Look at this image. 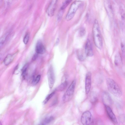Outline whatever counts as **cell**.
<instances>
[{"label":"cell","instance_id":"obj_8","mask_svg":"<svg viewBox=\"0 0 125 125\" xmlns=\"http://www.w3.org/2000/svg\"><path fill=\"white\" fill-rule=\"evenodd\" d=\"M102 98L104 106H110L112 104V100L108 93L106 92H104L102 94Z\"/></svg>","mask_w":125,"mask_h":125},{"label":"cell","instance_id":"obj_16","mask_svg":"<svg viewBox=\"0 0 125 125\" xmlns=\"http://www.w3.org/2000/svg\"><path fill=\"white\" fill-rule=\"evenodd\" d=\"M68 83L66 81H65L62 83L56 88V90L57 91H62L64 90L66 88Z\"/></svg>","mask_w":125,"mask_h":125},{"label":"cell","instance_id":"obj_17","mask_svg":"<svg viewBox=\"0 0 125 125\" xmlns=\"http://www.w3.org/2000/svg\"><path fill=\"white\" fill-rule=\"evenodd\" d=\"M115 64L117 66H119L121 64V59L120 56L119 54L116 55L115 57Z\"/></svg>","mask_w":125,"mask_h":125},{"label":"cell","instance_id":"obj_28","mask_svg":"<svg viewBox=\"0 0 125 125\" xmlns=\"http://www.w3.org/2000/svg\"><path fill=\"white\" fill-rule=\"evenodd\" d=\"M121 47L122 52L124 53V46L123 43L122 42L121 43Z\"/></svg>","mask_w":125,"mask_h":125},{"label":"cell","instance_id":"obj_6","mask_svg":"<svg viewBox=\"0 0 125 125\" xmlns=\"http://www.w3.org/2000/svg\"><path fill=\"white\" fill-rule=\"evenodd\" d=\"M47 77L49 87L50 89H52L55 81V75L52 66L50 67L48 70Z\"/></svg>","mask_w":125,"mask_h":125},{"label":"cell","instance_id":"obj_25","mask_svg":"<svg viewBox=\"0 0 125 125\" xmlns=\"http://www.w3.org/2000/svg\"><path fill=\"white\" fill-rule=\"evenodd\" d=\"M85 29L83 28H81L79 31V35L81 36L82 37L85 35Z\"/></svg>","mask_w":125,"mask_h":125},{"label":"cell","instance_id":"obj_24","mask_svg":"<svg viewBox=\"0 0 125 125\" xmlns=\"http://www.w3.org/2000/svg\"><path fill=\"white\" fill-rule=\"evenodd\" d=\"M53 119V117L52 116L47 117L45 119L44 122L46 124H48L52 121Z\"/></svg>","mask_w":125,"mask_h":125},{"label":"cell","instance_id":"obj_9","mask_svg":"<svg viewBox=\"0 0 125 125\" xmlns=\"http://www.w3.org/2000/svg\"><path fill=\"white\" fill-rule=\"evenodd\" d=\"M105 107L106 113L110 119L114 123L117 124L118 123L116 116L110 106L105 105Z\"/></svg>","mask_w":125,"mask_h":125},{"label":"cell","instance_id":"obj_3","mask_svg":"<svg viewBox=\"0 0 125 125\" xmlns=\"http://www.w3.org/2000/svg\"><path fill=\"white\" fill-rule=\"evenodd\" d=\"M82 3V2L80 0L75 1L72 3L66 16L67 21H69L73 18Z\"/></svg>","mask_w":125,"mask_h":125},{"label":"cell","instance_id":"obj_10","mask_svg":"<svg viewBox=\"0 0 125 125\" xmlns=\"http://www.w3.org/2000/svg\"><path fill=\"white\" fill-rule=\"evenodd\" d=\"M91 73L88 72L86 74L85 81V91L86 94H88L90 90L91 84Z\"/></svg>","mask_w":125,"mask_h":125},{"label":"cell","instance_id":"obj_19","mask_svg":"<svg viewBox=\"0 0 125 125\" xmlns=\"http://www.w3.org/2000/svg\"><path fill=\"white\" fill-rule=\"evenodd\" d=\"M28 67V64H26L24 66L21 70L22 76L23 78L24 79L25 78Z\"/></svg>","mask_w":125,"mask_h":125},{"label":"cell","instance_id":"obj_26","mask_svg":"<svg viewBox=\"0 0 125 125\" xmlns=\"http://www.w3.org/2000/svg\"><path fill=\"white\" fill-rule=\"evenodd\" d=\"M63 10H60L57 16V19L58 21H60L61 20L63 14Z\"/></svg>","mask_w":125,"mask_h":125},{"label":"cell","instance_id":"obj_22","mask_svg":"<svg viewBox=\"0 0 125 125\" xmlns=\"http://www.w3.org/2000/svg\"><path fill=\"white\" fill-rule=\"evenodd\" d=\"M29 33H27L25 35L23 39V42L25 44H26L29 41Z\"/></svg>","mask_w":125,"mask_h":125},{"label":"cell","instance_id":"obj_23","mask_svg":"<svg viewBox=\"0 0 125 125\" xmlns=\"http://www.w3.org/2000/svg\"><path fill=\"white\" fill-rule=\"evenodd\" d=\"M41 78V75H38L36 77L33 79L32 83L33 85L37 84L39 82Z\"/></svg>","mask_w":125,"mask_h":125},{"label":"cell","instance_id":"obj_21","mask_svg":"<svg viewBox=\"0 0 125 125\" xmlns=\"http://www.w3.org/2000/svg\"><path fill=\"white\" fill-rule=\"evenodd\" d=\"M55 93V92L53 91L50 94H49L43 101V104H46L54 94Z\"/></svg>","mask_w":125,"mask_h":125},{"label":"cell","instance_id":"obj_4","mask_svg":"<svg viewBox=\"0 0 125 125\" xmlns=\"http://www.w3.org/2000/svg\"><path fill=\"white\" fill-rule=\"evenodd\" d=\"M76 84L75 80H73L70 85L66 91L63 95L62 100L64 102L69 101L73 96Z\"/></svg>","mask_w":125,"mask_h":125},{"label":"cell","instance_id":"obj_27","mask_svg":"<svg viewBox=\"0 0 125 125\" xmlns=\"http://www.w3.org/2000/svg\"><path fill=\"white\" fill-rule=\"evenodd\" d=\"M38 56V54L36 53H35L33 56L32 60L33 61H34L37 58Z\"/></svg>","mask_w":125,"mask_h":125},{"label":"cell","instance_id":"obj_1","mask_svg":"<svg viewBox=\"0 0 125 125\" xmlns=\"http://www.w3.org/2000/svg\"><path fill=\"white\" fill-rule=\"evenodd\" d=\"M92 33L95 45L99 49L102 46V41L98 21L95 19L93 25Z\"/></svg>","mask_w":125,"mask_h":125},{"label":"cell","instance_id":"obj_15","mask_svg":"<svg viewBox=\"0 0 125 125\" xmlns=\"http://www.w3.org/2000/svg\"><path fill=\"white\" fill-rule=\"evenodd\" d=\"M10 32H7L3 35L0 38V49L3 45L8 37Z\"/></svg>","mask_w":125,"mask_h":125},{"label":"cell","instance_id":"obj_7","mask_svg":"<svg viewBox=\"0 0 125 125\" xmlns=\"http://www.w3.org/2000/svg\"><path fill=\"white\" fill-rule=\"evenodd\" d=\"M57 0H52L47 10V13L50 17H52L54 14L56 8Z\"/></svg>","mask_w":125,"mask_h":125},{"label":"cell","instance_id":"obj_20","mask_svg":"<svg viewBox=\"0 0 125 125\" xmlns=\"http://www.w3.org/2000/svg\"><path fill=\"white\" fill-rule=\"evenodd\" d=\"M71 1H72L71 0H66L65 1L63 2L60 9L64 10Z\"/></svg>","mask_w":125,"mask_h":125},{"label":"cell","instance_id":"obj_2","mask_svg":"<svg viewBox=\"0 0 125 125\" xmlns=\"http://www.w3.org/2000/svg\"><path fill=\"white\" fill-rule=\"evenodd\" d=\"M107 85L109 91L115 96L118 97L122 95L121 90L117 83L113 79L108 78L106 80Z\"/></svg>","mask_w":125,"mask_h":125},{"label":"cell","instance_id":"obj_14","mask_svg":"<svg viewBox=\"0 0 125 125\" xmlns=\"http://www.w3.org/2000/svg\"><path fill=\"white\" fill-rule=\"evenodd\" d=\"M14 57V54H8L3 60L4 64L6 66L8 65L12 62Z\"/></svg>","mask_w":125,"mask_h":125},{"label":"cell","instance_id":"obj_13","mask_svg":"<svg viewBox=\"0 0 125 125\" xmlns=\"http://www.w3.org/2000/svg\"><path fill=\"white\" fill-rule=\"evenodd\" d=\"M104 4L105 10L108 16L110 17H112L113 16V12L110 1L105 0Z\"/></svg>","mask_w":125,"mask_h":125},{"label":"cell","instance_id":"obj_30","mask_svg":"<svg viewBox=\"0 0 125 125\" xmlns=\"http://www.w3.org/2000/svg\"><path fill=\"white\" fill-rule=\"evenodd\" d=\"M2 1L1 0H0V7L1 6L2 3Z\"/></svg>","mask_w":125,"mask_h":125},{"label":"cell","instance_id":"obj_31","mask_svg":"<svg viewBox=\"0 0 125 125\" xmlns=\"http://www.w3.org/2000/svg\"><path fill=\"white\" fill-rule=\"evenodd\" d=\"M39 125H44L43 123H41Z\"/></svg>","mask_w":125,"mask_h":125},{"label":"cell","instance_id":"obj_12","mask_svg":"<svg viewBox=\"0 0 125 125\" xmlns=\"http://www.w3.org/2000/svg\"><path fill=\"white\" fill-rule=\"evenodd\" d=\"M35 51L38 54H43L46 51L45 47L42 42L40 41H38L35 47Z\"/></svg>","mask_w":125,"mask_h":125},{"label":"cell","instance_id":"obj_11","mask_svg":"<svg viewBox=\"0 0 125 125\" xmlns=\"http://www.w3.org/2000/svg\"><path fill=\"white\" fill-rule=\"evenodd\" d=\"M85 52L86 55L89 56H92L93 55L92 46L90 40L87 39L85 46Z\"/></svg>","mask_w":125,"mask_h":125},{"label":"cell","instance_id":"obj_29","mask_svg":"<svg viewBox=\"0 0 125 125\" xmlns=\"http://www.w3.org/2000/svg\"><path fill=\"white\" fill-rule=\"evenodd\" d=\"M59 40L58 38H57L56 40L55 43L56 45H57L59 43Z\"/></svg>","mask_w":125,"mask_h":125},{"label":"cell","instance_id":"obj_5","mask_svg":"<svg viewBox=\"0 0 125 125\" xmlns=\"http://www.w3.org/2000/svg\"><path fill=\"white\" fill-rule=\"evenodd\" d=\"M83 125H93L94 120L91 112L87 111L84 112L82 115L81 119Z\"/></svg>","mask_w":125,"mask_h":125},{"label":"cell","instance_id":"obj_18","mask_svg":"<svg viewBox=\"0 0 125 125\" xmlns=\"http://www.w3.org/2000/svg\"><path fill=\"white\" fill-rule=\"evenodd\" d=\"M77 56L79 60L81 61L84 60L85 58V54L81 50H79L78 52Z\"/></svg>","mask_w":125,"mask_h":125},{"label":"cell","instance_id":"obj_32","mask_svg":"<svg viewBox=\"0 0 125 125\" xmlns=\"http://www.w3.org/2000/svg\"><path fill=\"white\" fill-rule=\"evenodd\" d=\"M0 125H2L1 122L0 121Z\"/></svg>","mask_w":125,"mask_h":125}]
</instances>
